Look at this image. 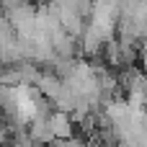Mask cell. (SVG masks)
<instances>
[{
  "label": "cell",
  "mask_w": 147,
  "mask_h": 147,
  "mask_svg": "<svg viewBox=\"0 0 147 147\" xmlns=\"http://www.w3.org/2000/svg\"><path fill=\"white\" fill-rule=\"evenodd\" d=\"M88 147H103V145H101V142H90Z\"/></svg>",
  "instance_id": "7a4b0ae2"
},
{
  "label": "cell",
  "mask_w": 147,
  "mask_h": 147,
  "mask_svg": "<svg viewBox=\"0 0 147 147\" xmlns=\"http://www.w3.org/2000/svg\"><path fill=\"white\" fill-rule=\"evenodd\" d=\"M49 129H52L54 140H70V137H75V132H72L75 129V121H72L70 114H62V111H52Z\"/></svg>",
  "instance_id": "6da1fadb"
},
{
  "label": "cell",
  "mask_w": 147,
  "mask_h": 147,
  "mask_svg": "<svg viewBox=\"0 0 147 147\" xmlns=\"http://www.w3.org/2000/svg\"><path fill=\"white\" fill-rule=\"evenodd\" d=\"M0 88H3V67H0Z\"/></svg>",
  "instance_id": "3957f363"
}]
</instances>
